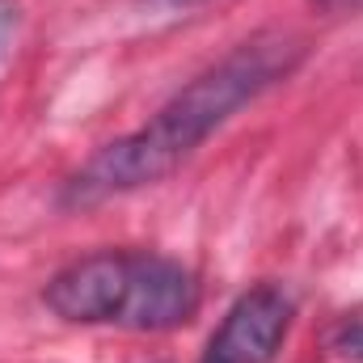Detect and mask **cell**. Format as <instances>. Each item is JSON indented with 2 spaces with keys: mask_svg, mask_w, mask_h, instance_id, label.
Returning a JSON list of instances; mask_svg holds the SVG:
<instances>
[{
  "mask_svg": "<svg viewBox=\"0 0 363 363\" xmlns=\"http://www.w3.org/2000/svg\"><path fill=\"white\" fill-rule=\"evenodd\" d=\"M287 325H291V300L283 296V287L262 283L228 308V317L207 342L203 363H271Z\"/></svg>",
  "mask_w": 363,
  "mask_h": 363,
  "instance_id": "3957f363",
  "label": "cell"
},
{
  "mask_svg": "<svg viewBox=\"0 0 363 363\" xmlns=\"http://www.w3.org/2000/svg\"><path fill=\"white\" fill-rule=\"evenodd\" d=\"M300 55H304V47L291 43V38H279V34L237 47L228 60H220L199 81H190L174 101H165L161 114L148 127L97 148L89 161L64 182L60 203L72 207V211L77 207H97V203H106L114 194L152 186L165 174H174L182 161L207 135H216L241 106L258 101L271 85L291 77Z\"/></svg>",
  "mask_w": 363,
  "mask_h": 363,
  "instance_id": "6da1fadb",
  "label": "cell"
},
{
  "mask_svg": "<svg viewBox=\"0 0 363 363\" xmlns=\"http://www.w3.org/2000/svg\"><path fill=\"white\" fill-rule=\"evenodd\" d=\"M131 274H135V254L106 250L77 258L47 283L43 304L72 325H123L131 300Z\"/></svg>",
  "mask_w": 363,
  "mask_h": 363,
  "instance_id": "7a4b0ae2",
  "label": "cell"
},
{
  "mask_svg": "<svg viewBox=\"0 0 363 363\" xmlns=\"http://www.w3.org/2000/svg\"><path fill=\"white\" fill-rule=\"evenodd\" d=\"M161 4H199V0H161Z\"/></svg>",
  "mask_w": 363,
  "mask_h": 363,
  "instance_id": "8992f818",
  "label": "cell"
},
{
  "mask_svg": "<svg viewBox=\"0 0 363 363\" xmlns=\"http://www.w3.org/2000/svg\"><path fill=\"white\" fill-rule=\"evenodd\" d=\"M317 9H325V13H359L363 0H317Z\"/></svg>",
  "mask_w": 363,
  "mask_h": 363,
  "instance_id": "5b68a950",
  "label": "cell"
},
{
  "mask_svg": "<svg viewBox=\"0 0 363 363\" xmlns=\"http://www.w3.org/2000/svg\"><path fill=\"white\" fill-rule=\"evenodd\" d=\"M199 300H203V291H199V279L190 267L161 258V254H135L131 300H127L123 325L144 330V334L178 330L199 313Z\"/></svg>",
  "mask_w": 363,
  "mask_h": 363,
  "instance_id": "277c9868",
  "label": "cell"
}]
</instances>
